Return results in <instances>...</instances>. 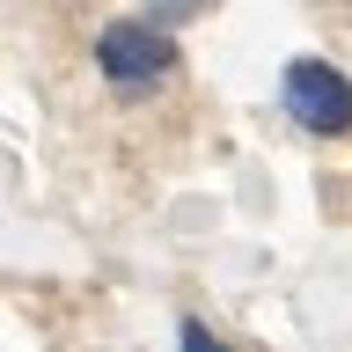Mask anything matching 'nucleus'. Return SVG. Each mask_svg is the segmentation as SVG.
I'll return each mask as SVG.
<instances>
[{
  "mask_svg": "<svg viewBox=\"0 0 352 352\" xmlns=\"http://www.w3.org/2000/svg\"><path fill=\"white\" fill-rule=\"evenodd\" d=\"M198 15V0H162V8H154V22H169V30H176V22H191Z\"/></svg>",
  "mask_w": 352,
  "mask_h": 352,
  "instance_id": "20e7f679",
  "label": "nucleus"
},
{
  "mask_svg": "<svg viewBox=\"0 0 352 352\" xmlns=\"http://www.w3.org/2000/svg\"><path fill=\"white\" fill-rule=\"evenodd\" d=\"M176 37H169V22H154V15H118L96 30V74H103L110 96H125V103H147L154 88H169L176 74Z\"/></svg>",
  "mask_w": 352,
  "mask_h": 352,
  "instance_id": "f257e3e1",
  "label": "nucleus"
},
{
  "mask_svg": "<svg viewBox=\"0 0 352 352\" xmlns=\"http://www.w3.org/2000/svg\"><path fill=\"white\" fill-rule=\"evenodd\" d=\"M176 338H184V345H220L213 323H198V316H184V323H176Z\"/></svg>",
  "mask_w": 352,
  "mask_h": 352,
  "instance_id": "7ed1b4c3",
  "label": "nucleus"
},
{
  "mask_svg": "<svg viewBox=\"0 0 352 352\" xmlns=\"http://www.w3.org/2000/svg\"><path fill=\"white\" fill-rule=\"evenodd\" d=\"M279 103H286V118L301 132H316V140H338V132H352V81L338 74L330 59H286V74H279Z\"/></svg>",
  "mask_w": 352,
  "mask_h": 352,
  "instance_id": "f03ea898",
  "label": "nucleus"
}]
</instances>
